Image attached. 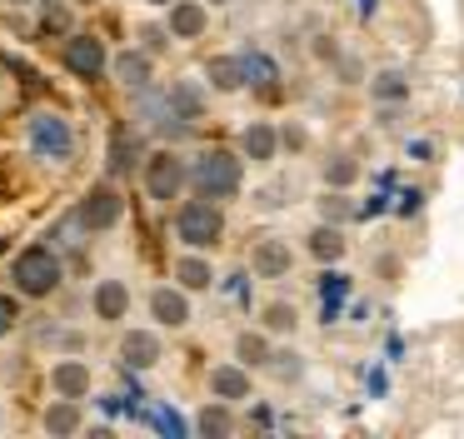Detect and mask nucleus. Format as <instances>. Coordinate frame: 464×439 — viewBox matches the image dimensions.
<instances>
[{
  "mask_svg": "<svg viewBox=\"0 0 464 439\" xmlns=\"http://www.w3.org/2000/svg\"><path fill=\"white\" fill-rule=\"evenodd\" d=\"M175 279H180V289H210V279H215V269L205 265V259H180L175 265Z\"/></svg>",
  "mask_w": 464,
  "mask_h": 439,
  "instance_id": "19",
  "label": "nucleus"
},
{
  "mask_svg": "<svg viewBox=\"0 0 464 439\" xmlns=\"http://www.w3.org/2000/svg\"><path fill=\"white\" fill-rule=\"evenodd\" d=\"M121 359L130 369H150L155 359H160V339H155L150 329H130V335L121 339Z\"/></svg>",
  "mask_w": 464,
  "mask_h": 439,
  "instance_id": "10",
  "label": "nucleus"
},
{
  "mask_svg": "<svg viewBox=\"0 0 464 439\" xmlns=\"http://www.w3.org/2000/svg\"><path fill=\"white\" fill-rule=\"evenodd\" d=\"M11 279H15V289L21 295H51L55 285H61V259H55V249H45V245H31L21 259H15V269H11Z\"/></svg>",
  "mask_w": 464,
  "mask_h": 439,
  "instance_id": "2",
  "label": "nucleus"
},
{
  "mask_svg": "<svg viewBox=\"0 0 464 439\" xmlns=\"http://www.w3.org/2000/svg\"><path fill=\"white\" fill-rule=\"evenodd\" d=\"M121 210H125V200L115 195L111 185H101V190H91V195H85L81 225H85V229H111L115 220H121Z\"/></svg>",
  "mask_w": 464,
  "mask_h": 439,
  "instance_id": "7",
  "label": "nucleus"
},
{
  "mask_svg": "<svg viewBox=\"0 0 464 439\" xmlns=\"http://www.w3.org/2000/svg\"><path fill=\"white\" fill-rule=\"evenodd\" d=\"M210 395L225 399V405L250 395V375H245V365H220V369H215V375H210Z\"/></svg>",
  "mask_w": 464,
  "mask_h": 439,
  "instance_id": "12",
  "label": "nucleus"
},
{
  "mask_svg": "<svg viewBox=\"0 0 464 439\" xmlns=\"http://www.w3.org/2000/svg\"><path fill=\"white\" fill-rule=\"evenodd\" d=\"M170 35L175 40L205 35V0H170Z\"/></svg>",
  "mask_w": 464,
  "mask_h": 439,
  "instance_id": "9",
  "label": "nucleus"
},
{
  "mask_svg": "<svg viewBox=\"0 0 464 439\" xmlns=\"http://www.w3.org/2000/svg\"><path fill=\"white\" fill-rule=\"evenodd\" d=\"M240 60H245V80H260V85H265V80H275V65L265 55H240Z\"/></svg>",
  "mask_w": 464,
  "mask_h": 439,
  "instance_id": "27",
  "label": "nucleus"
},
{
  "mask_svg": "<svg viewBox=\"0 0 464 439\" xmlns=\"http://www.w3.org/2000/svg\"><path fill=\"white\" fill-rule=\"evenodd\" d=\"M0 75H5V70H0Z\"/></svg>",
  "mask_w": 464,
  "mask_h": 439,
  "instance_id": "33",
  "label": "nucleus"
},
{
  "mask_svg": "<svg viewBox=\"0 0 464 439\" xmlns=\"http://www.w3.org/2000/svg\"><path fill=\"white\" fill-rule=\"evenodd\" d=\"M15 319H21V305H15L11 295H0V339H5V335L15 329Z\"/></svg>",
  "mask_w": 464,
  "mask_h": 439,
  "instance_id": "29",
  "label": "nucleus"
},
{
  "mask_svg": "<svg viewBox=\"0 0 464 439\" xmlns=\"http://www.w3.org/2000/svg\"><path fill=\"white\" fill-rule=\"evenodd\" d=\"M290 265H295V249L285 245V239H260V245H255V275L260 279L290 275Z\"/></svg>",
  "mask_w": 464,
  "mask_h": 439,
  "instance_id": "8",
  "label": "nucleus"
},
{
  "mask_svg": "<svg viewBox=\"0 0 464 439\" xmlns=\"http://www.w3.org/2000/svg\"><path fill=\"white\" fill-rule=\"evenodd\" d=\"M235 355H240V365H270V339L265 335H240L235 339Z\"/></svg>",
  "mask_w": 464,
  "mask_h": 439,
  "instance_id": "22",
  "label": "nucleus"
},
{
  "mask_svg": "<svg viewBox=\"0 0 464 439\" xmlns=\"http://www.w3.org/2000/svg\"><path fill=\"white\" fill-rule=\"evenodd\" d=\"M51 385H55V395L81 399L85 389H91V369H85L81 359H65V365H55V369H51Z\"/></svg>",
  "mask_w": 464,
  "mask_h": 439,
  "instance_id": "13",
  "label": "nucleus"
},
{
  "mask_svg": "<svg viewBox=\"0 0 464 439\" xmlns=\"http://www.w3.org/2000/svg\"><path fill=\"white\" fill-rule=\"evenodd\" d=\"M275 150H280L275 125H250V130H245V155H250V160H275Z\"/></svg>",
  "mask_w": 464,
  "mask_h": 439,
  "instance_id": "17",
  "label": "nucleus"
},
{
  "mask_svg": "<svg viewBox=\"0 0 464 439\" xmlns=\"http://www.w3.org/2000/svg\"><path fill=\"white\" fill-rule=\"evenodd\" d=\"M295 325H300L295 305H270V309H265V329H270V335H290Z\"/></svg>",
  "mask_w": 464,
  "mask_h": 439,
  "instance_id": "24",
  "label": "nucleus"
},
{
  "mask_svg": "<svg viewBox=\"0 0 464 439\" xmlns=\"http://www.w3.org/2000/svg\"><path fill=\"white\" fill-rule=\"evenodd\" d=\"M230 429H235V419H230V409H225V399L210 409H200V434H230Z\"/></svg>",
  "mask_w": 464,
  "mask_h": 439,
  "instance_id": "23",
  "label": "nucleus"
},
{
  "mask_svg": "<svg viewBox=\"0 0 464 439\" xmlns=\"http://www.w3.org/2000/svg\"><path fill=\"white\" fill-rule=\"evenodd\" d=\"M205 75H210L215 90H240L245 85V60L240 55H220V60L205 65Z\"/></svg>",
  "mask_w": 464,
  "mask_h": 439,
  "instance_id": "16",
  "label": "nucleus"
},
{
  "mask_svg": "<svg viewBox=\"0 0 464 439\" xmlns=\"http://www.w3.org/2000/svg\"><path fill=\"white\" fill-rule=\"evenodd\" d=\"M150 5H170V0H150Z\"/></svg>",
  "mask_w": 464,
  "mask_h": 439,
  "instance_id": "31",
  "label": "nucleus"
},
{
  "mask_svg": "<svg viewBox=\"0 0 464 439\" xmlns=\"http://www.w3.org/2000/svg\"><path fill=\"white\" fill-rule=\"evenodd\" d=\"M190 180L200 185V195H205V200H230L235 190H240L245 170H240V160H235L230 150H210V155L195 160Z\"/></svg>",
  "mask_w": 464,
  "mask_h": 439,
  "instance_id": "1",
  "label": "nucleus"
},
{
  "mask_svg": "<svg viewBox=\"0 0 464 439\" xmlns=\"http://www.w3.org/2000/svg\"><path fill=\"white\" fill-rule=\"evenodd\" d=\"M324 220H334V225H340V220H350V200H344L340 190H330V195H324Z\"/></svg>",
  "mask_w": 464,
  "mask_h": 439,
  "instance_id": "28",
  "label": "nucleus"
},
{
  "mask_svg": "<svg viewBox=\"0 0 464 439\" xmlns=\"http://www.w3.org/2000/svg\"><path fill=\"white\" fill-rule=\"evenodd\" d=\"M150 419H155V424H160V429H170V434H180V419H175L170 409H155Z\"/></svg>",
  "mask_w": 464,
  "mask_h": 439,
  "instance_id": "30",
  "label": "nucleus"
},
{
  "mask_svg": "<svg viewBox=\"0 0 464 439\" xmlns=\"http://www.w3.org/2000/svg\"><path fill=\"white\" fill-rule=\"evenodd\" d=\"M344 245H350V239H344V229L334 225V220H324L320 229H310V255L314 259H324V265H334V259H344Z\"/></svg>",
  "mask_w": 464,
  "mask_h": 439,
  "instance_id": "11",
  "label": "nucleus"
},
{
  "mask_svg": "<svg viewBox=\"0 0 464 439\" xmlns=\"http://www.w3.org/2000/svg\"><path fill=\"white\" fill-rule=\"evenodd\" d=\"M25 130H31V150H35V155H45V160H65V155H71V145H75L71 125H65L61 115H45V110H41V115H31V125H25Z\"/></svg>",
  "mask_w": 464,
  "mask_h": 439,
  "instance_id": "4",
  "label": "nucleus"
},
{
  "mask_svg": "<svg viewBox=\"0 0 464 439\" xmlns=\"http://www.w3.org/2000/svg\"><path fill=\"white\" fill-rule=\"evenodd\" d=\"M75 424H81V409H75V399L61 395V405L45 409V429H51V434H71Z\"/></svg>",
  "mask_w": 464,
  "mask_h": 439,
  "instance_id": "21",
  "label": "nucleus"
},
{
  "mask_svg": "<svg viewBox=\"0 0 464 439\" xmlns=\"http://www.w3.org/2000/svg\"><path fill=\"white\" fill-rule=\"evenodd\" d=\"M175 235L190 249H210V245H220V235H225V215L215 210V200H190V205L180 210V220H175Z\"/></svg>",
  "mask_w": 464,
  "mask_h": 439,
  "instance_id": "3",
  "label": "nucleus"
},
{
  "mask_svg": "<svg viewBox=\"0 0 464 439\" xmlns=\"http://www.w3.org/2000/svg\"><path fill=\"white\" fill-rule=\"evenodd\" d=\"M404 75L400 70H384V75H374V100H404Z\"/></svg>",
  "mask_w": 464,
  "mask_h": 439,
  "instance_id": "26",
  "label": "nucleus"
},
{
  "mask_svg": "<svg viewBox=\"0 0 464 439\" xmlns=\"http://www.w3.org/2000/svg\"><path fill=\"white\" fill-rule=\"evenodd\" d=\"M125 309H130L125 279H101V289H95V315L101 319H125Z\"/></svg>",
  "mask_w": 464,
  "mask_h": 439,
  "instance_id": "14",
  "label": "nucleus"
},
{
  "mask_svg": "<svg viewBox=\"0 0 464 439\" xmlns=\"http://www.w3.org/2000/svg\"><path fill=\"white\" fill-rule=\"evenodd\" d=\"M354 180H360V160L354 155H334L330 165H324V185L330 190H350Z\"/></svg>",
  "mask_w": 464,
  "mask_h": 439,
  "instance_id": "18",
  "label": "nucleus"
},
{
  "mask_svg": "<svg viewBox=\"0 0 464 439\" xmlns=\"http://www.w3.org/2000/svg\"><path fill=\"white\" fill-rule=\"evenodd\" d=\"M65 70H71V75H81V80H101L105 75L101 40H91V35H71V40H65Z\"/></svg>",
  "mask_w": 464,
  "mask_h": 439,
  "instance_id": "5",
  "label": "nucleus"
},
{
  "mask_svg": "<svg viewBox=\"0 0 464 439\" xmlns=\"http://www.w3.org/2000/svg\"><path fill=\"white\" fill-rule=\"evenodd\" d=\"M125 170H135V140L130 135H115V145H111V175H125Z\"/></svg>",
  "mask_w": 464,
  "mask_h": 439,
  "instance_id": "25",
  "label": "nucleus"
},
{
  "mask_svg": "<svg viewBox=\"0 0 464 439\" xmlns=\"http://www.w3.org/2000/svg\"><path fill=\"white\" fill-rule=\"evenodd\" d=\"M115 75H121L125 85H145V80H150V55H140V50H125V55L115 60Z\"/></svg>",
  "mask_w": 464,
  "mask_h": 439,
  "instance_id": "20",
  "label": "nucleus"
},
{
  "mask_svg": "<svg viewBox=\"0 0 464 439\" xmlns=\"http://www.w3.org/2000/svg\"><path fill=\"white\" fill-rule=\"evenodd\" d=\"M210 5H225V0H210Z\"/></svg>",
  "mask_w": 464,
  "mask_h": 439,
  "instance_id": "32",
  "label": "nucleus"
},
{
  "mask_svg": "<svg viewBox=\"0 0 464 439\" xmlns=\"http://www.w3.org/2000/svg\"><path fill=\"white\" fill-rule=\"evenodd\" d=\"M145 185H150L155 200H175L185 185V160H175L170 150H160V155L150 160V170H145Z\"/></svg>",
  "mask_w": 464,
  "mask_h": 439,
  "instance_id": "6",
  "label": "nucleus"
},
{
  "mask_svg": "<svg viewBox=\"0 0 464 439\" xmlns=\"http://www.w3.org/2000/svg\"><path fill=\"white\" fill-rule=\"evenodd\" d=\"M150 309H155V319H160V325H170V329H180L185 319H190V305H185L180 289H155Z\"/></svg>",
  "mask_w": 464,
  "mask_h": 439,
  "instance_id": "15",
  "label": "nucleus"
}]
</instances>
